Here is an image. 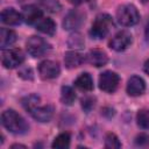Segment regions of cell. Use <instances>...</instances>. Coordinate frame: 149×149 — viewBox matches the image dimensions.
Returning a JSON list of instances; mask_svg holds the SVG:
<instances>
[{
    "instance_id": "obj_1",
    "label": "cell",
    "mask_w": 149,
    "mask_h": 149,
    "mask_svg": "<svg viewBox=\"0 0 149 149\" xmlns=\"http://www.w3.org/2000/svg\"><path fill=\"white\" fill-rule=\"evenodd\" d=\"M41 98L36 94H30L22 99V105L29 114L40 122H48L54 115V107L51 105H41Z\"/></svg>"
},
{
    "instance_id": "obj_2",
    "label": "cell",
    "mask_w": 149,
    "mask_h": 149,
    "mask_svg": "<svg viewBox=\"0 0 149 149\" xmlns=\"http://www.w3.org/2000/svg\"><path fill=\"white\" fill-rule=\"evenodd\" d=\"M1 123L8 132L15 135L26 134L29 129L26 120L13 109H7L1 114Z\"/></svg>"
},
{
    "instance_id": "obj_3",
    "label": "cell",
    "mask_w": 149,
    "mask_h": 149,
    "mask_svg": "<svg viewBox=\"0 0 149 149\" xmlns=\"http://www.w3.org/2000/svg\"><path fill=\"white\" fill-rule=\"evenodd\" d=\"M112 27H113L112 16L108 15V14H99L92 23L90 34H91L92 37H94L97 40H100V38H104L108 35Z\"/></svg>"
},
{
    "instance_id": "obj_4",
    "label": "cell",
    "mask_w": 149,
    "mask_h": 149,
    "mask_svg": "<svg viewBox=\"0 0 149 149\" xmlns=\"http://www.w3.org/2000/svg\"><path fill=\"white\" fill-rule=\"evenodd\" d=\"M116 19L121 26L132 27L139 22L140 14H139L137 8L134 5L127 3V5H122L119 7L118 13H116Z\"/></svg>"
},
{
    "instance_id": "obj_5",
    "label": "cell",
    "mask_w": 149,
    "mask_h": 149,
    "mask_svg": "<svg viewBox=\"0 0 149 149\" xmlns=\"http://www.w3.org/2000/svg\"><path fill=\"white\" fill-rule=\"evenodd\" d=\"M27 51L33 57H42L50 50V44L40 36H30L26 43Z\"/></svg>"
},
{
    "instance_id": "obj_6",
    "label": "cell",
    "mask_w": 149,
    "mask_h": 149,
    "mask_svg": "<svg viewBox=\"0 0 149 149\" xmlns=\"http://www.w3.org/2000/svg\"><path fill=\"white\" fill-rule=\"evenodd\" d=\"M24 62V54L20 49L3 50L1 54V63L6 69H14Z\"/></svg>"
},
{
    "instance_id": "obj_7",
    "label": "cell",
    "mask_w": 149,
    "mask_h": 149,
    "mask_svg": "<svg viewBox=\"0 0 149 149\" xmlns=\"http://www.w3.org/2000/svg\"><path fill=\"white\" fill-rule=\"evenodd\" d=\"M120 78L119 74L113 71H105L99 77V87L104 92L112 93L118 88Z\"/></svg>"
},
{
    "instance_id": "obj_8",
    "label": "cell",
    "mask_w": 149,
    "mask_h": 149,
    "mask_svg": "<svg viewBox=\"0 0 149 149\" xmlns=\"http://www.w3.org/2000/svg\"><path fill=\"white\" fill-rule=\"evenodd\" d=\"M132 35L127 30H121L116 33L109 41V48L115 51H123L132 44Z\"/></svg>"
},
{
    "instance_id": "obj_9",
    "label": "cell",
    "mask_w": 149,
    "mask_h": 149,
    "mask_svg": "<svg viewBox=\"0 0 149 149\" xmlns=\"http://www.w3.org/2000/svg\"><path fill=\"white\" fill-rule=\"evenodd\" d=\"M61 72V68L57 62L54 61H43L38 65V73L42 79H54L58 77Z\"/></svg>"
},
{
    "instance_id": "obj_10",
    "label": "cell",
    "mask_w": 149,
    "mask_h": 149,
    "mask_svg": "<svg viewBox=\"0 0 149 149\" xmlns=\"http://www.w3.org/2000/svg\"><path fill=\"white\" fill-rule=\"evenodd\" d=\"M84 21H85V15L78 9H72L65 15L63 21V27L65 30H76L84 23Z\"/></svg>"
},
{
    "instance_id": "obj_11",
    "label": "cell",
    "mask_w": 149,
    "mask_h": 149,
    "mask_svg": "<svg viewBox=\"0 0 149 149\" xmlns=\"http://www.w3.org/2000/svg\"><path fill=\"white\" fill-rule=\"evenodd\" d=\"M22 19L28 24H36L42 17L43 13L42 10L35 6V5H27L22 8Z\"/></svg>"
},
{
    "instance_id": "obj_12",
    "label": "cell",
    "mask_w": 149,
    "mask_h": 149,
    "mask_svg": "<svg viewBox=\"0 0 149 149\" xmlns=\"http://www.w3.org/2000/svg\"><path fill=\"white\" fill-rule=\"evenodd\" d=\"M146 90L144 80L139 76H132L127 83V93L130 97H139Z\"/></svg>"
},
{
    "instance_id": "obj_13",
    "label": "cell",
    "mask_w": 149,
    "mask_h": 149,
    "mask_svg": "<svg viewBox=\"0 0 149 149\" xmlns=\"http://www.w3.org/2000/svg\"><path fill=\"white\" fill-rule=\"evenodd\" d=\"M22 14L14 8H6L1 12V22L8 26H17L22 21Z\"/></svg>"
},
{
    "instance_id": "obj_14",
    "label": "cell",
    "mask_w": 149,
    "mask_h": 149,
    "mask_svg": "<svg viewBox=\"0 0 149 149\" xmlns=\"http://www.w3.org/2000/svg\"><path fill=\"white\" fill-rule=\"evenodd\" d=\"M87 58H88V62L97 66V68H100V66H104L107 64L108 62V56L107 54L104 51V50H100V49H92L88 55H87Z\"/></svg>"
},
{
    "instance_id": "obj_15",
    "label": "cell",
    "mask_w": 149,
    "mask_h": 149,
    "mask_svg": "<svg viewBox=\"0 0 149 149\" xmlns=\"http://www.w3.org/2000/svg\"><path fill=\"white\" fill-rule=\"evenodd\" d=\"M84 62H85V56L78 51H68L64 56V63L68 69L78 68Z\"/></svg>"
},
{
    "instance_id": "obj_16",
    "label": "cell",
    "mask_w": 149,
    "mask_h": 149,
    "mask_svg": "<svg viewBox=\"0 0 149 149\" xmlns=\"http://www.w3.org/2000/svg\"><path fill=\"white\" fill-rule=\"evenodd\" d=\"M74 85H76V87L79 88L80 91L88 92V91H92V90H93V79H92V77H91L90 73L84 72V73H81V74L74 80Z\"/></svg>"
},
{
    "instance_id": "obj_17",
    "label": "cell",
    "mask_w": 149,
    "mask_h": 149,
    "mask_svg": "<svg viewBox=\"0 0 149 149\" xmlns=\"http://www.w3.org/2000/svg\"><path fill=\"white\" fill-rule=\"evenodd\" d=\"M35 26L38 31L47 35H54L56 31V23L50 17H42Z\"/></svg>"
},
{
    "instance_id": "obj_18",
    "label": "cell",
    "mask_w": 149,
    "mask_h": 149,
    "mask_svg": "<svg viewBox=\"0 0 149 149\" xmlns=\"http://www.w3.org/2000/svg\"><path fill=\"white\" fill-rule=\"evenodd\" d=\"M16 41V34L12 29L1 28L0 30V47L5 49L6 47L12 45Z\"/></svg>"
},
{
    "instance_id": "obj_19",
    "label": "cell",
    "mask_w": 149,
    "mask_h": 149,
    "mask_svg": "<svg viewBox=\"0 0 149 149\" xmlns=\"http://www.w3.org/2000/svg\"><path fill=\"white\" fill-rule=\"evenodd\" d=\"M61 100L64 105H68V106L72 105L76 100V93L73 88L70 86H63L61 91Z\"/></svg>"
},
{
    "instance_id": "obj_20",
    "label": "cell",
    "mask_w": 149,
    "mask_h": 149,
    "mask_svg": "<svg viewBox=\"0 0 149 149\" xmlns=\"http://www.w3.org/2000/svg\"><path fill=\"white\" fill-rule=\"evenodd\" d=\"M70 146V134L69 133H62L58 136L55 137L52 142V148L56 149H65Z\"/></svg>"
},
{
    "instance_id": "obj_21",
    "label": "cell",
    "mask_w": 149,
    "mask_h": 149,
    "mask_svg": "<svg viewBox=\"0 0 149 149\" xmlns=\"http://www.w3.org/2000/svg\"><path fill=\"white\" fill-rule=\"evenodd\" d=\"M68 44H69L70 48L80 49V48L84 47V38H83V36L79 33H74V34L70 35L69 41H68Z\"/></svg>"
},
{
    "instance_id": "obj_22",
    "label": "cell",
    "mask_w": 149,
    "mask_h": 149,
    "mask_svg": "<svg viewBox=\"0 0 149 149\" xmlns=\"http://www.w3.org/2000/svg\"><path fill=\"white\" fill-rule=\"evenodd\" d=\"M137 125L143 129H149V109H142L136 116Z\"/></svg>"
},
{
    "instance_id": "obj_23",
    "label": "cell",
    "mask_w": 149,
    "mask_h": 149,
    "mask_svg": "<svg viewBox=\"0 0 149 149\" xmlns=\"http://www.w3.org/2000/svg\"><path fill=\"white\" fill-rule=\"evenodd\" d=\"M105 147L108 148V149H118L121 147V143L118 139V136L113 133H109L106 135V139H105Z\"/></svg>"
},
{
    "instance_id": "obj_24",
    "label": "cell",
    "mask_w": 149,
    "mask_h": 149,
    "mask_svg": "<svg viewBox=\"0 0 149 149\" xmlns=\"http://www.w3.org/2000/svg\"><path fill=\"white\" fill-rule=\"evenodd\" d=\"M41 5L51 13H56L61 9V3L57 0H40Z\"/></svg>"
},
{
    "instance_id": "obj_25",
    "label": "cell",
    "mask_w": 149,
    "mask_h": 149,
    "mask_svg": "<svg viewBox=\"0 0 149 149\" xmlns=\"http://www.w3.org/2000/svg\"><path fill=\"white\" fill-rule=\"evenodd\" d=\"M135 143H136V146H140V147L148 146L149 144V135H147V134L137 135L136 139H135Z\"/></svg>"
},
{
    "instance_id": "obj_26",
    "label": "cell",
    "mask_w": 149,
    "mask_h": 149,
    "mask_svg": "<svg viewBox=\"0 0 149 149\" xmlns=\"http://www.w3.org/2000/svg\"><path fill=\"white\" fill-rule=\"evenodd\" d=\"M19 76L23 79H33V70L30 68H23L19 71Z\"/></svg>"
},
{
    "instance_id": "obj_27",
    "label": "cell",
    "mask_w": 149,
    "mask_h": 149,
    "mask_svg": "<svg viewBox=\"0 0 149 149\" xmlns=\"http://www.w3.org/2000/svg\"><path fill=\"white\" fill-rule=\"evenodd\" d=\"M81 106H83V108L85 109V111H90L93 106H94V100L91 98V97H87V98H84L83 100H81Z\"/></svg>"
},
{
    "instance_id": "obj_28",
    "label": "cell",
    "mask_w": 149,
    "mask_h": 149,
    "mask_svg": "<svg viewBox=\"0 0 149 149\" xmlns=\"http://www.w3.org/2000/svg\"><path fill=\"white\" fill-rule=\"evenodd\" d=\"M143 70H144V72H146L147 74H149V59H148V61H146L144 66H143Z\"/></svg>"
},
{
    "instance_id": "obj_29",
    "label": "cell",
    "mask_w": 149,
    "mask_h": 149,
    "mask_svg": "<svg viewBox=\"0 0 149 149\" xmlns=\"http://www.w3.org/2000/svg\"><path fill=\"white\" fill-rule=\"evenodd\" d=\"M146 40L149 43V22L147 23V27H146Z\"/></svg>"
},
{
    "instance_id": "obj_30",
    "label": "cell",
    "mask_w": 149,
    "mask_h": 149,
    "mask_svg": "<svg viewBox=\"0 0 149 149\" xmlns=\"http://www.w3.org/2000/svg\"><path fill=\"white\" fill-rule=\"evenodd\" d=\"M83 1H84V0H69V2H70V3L76 5V6H77V5H80V3H83Z\"/></svg>"
},
{
    "instance_id": "obj_31",
    "label": "cell",
    "mask_w": 149,
    "mask_h": 149,
    "mask_svg": "<svg viewBox=\"0 0 149 149\" xmlns=\"http://www.w3.org/2000/svg\"><path fill=\"white\" fill-rule=\"evenodd\" d=\"M12 148H26V146H22V144H13Z\"/></svg>"
}]
</instances>
